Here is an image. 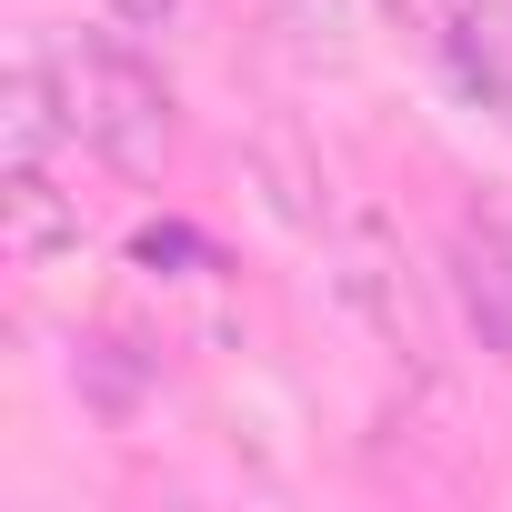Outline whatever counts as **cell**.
<instances>
[{
  "label": "cell",
  "mask_w": 512,
  "mask_h": 512,
  "mask_svg": "<svg viewBox=\"0 0 512 512\" xmlns=\"http://www.w3.org/2000/svg\"><path fill=\"white\" fill-rule=\"evenodd\" d=\"M51 71H61V111H71V141H81V151H101V161L131 171V181H151V171L171 161V141H181L171 81H161L131 41H61Z\"/></svg>",
  "instance_id": "cell-1"
},
{
  "label": "cell",
  "mask_w": 512,
  "mask_h": 512,
  "mask_svg": "<svg viewBox=\"0 0 512 512\" xmlns=\"http://www.w3.org/2000/svg\"><path fill=\"white\" fill-rule=\"evenodd\" d=\"M332 262H342V272H332V282H342V302H352L382 342H402V352H422V342H432V312H422V292H412V272H402V251H392V231H382V221H352Z\"/></svg>",
  "instance_id": "cell-2"
},
{
  "label": "cell",
  "mask_w": 512,
  "mask_h": 512,
  "mask_svg": "<svg viewBox=\"0 0 512 512\" xmlns=\"http://www.w3.org/2000/svg\"><path fill=\"white\" fill-rule=\"evenodd\" d=\"M452 302L492 362H512V221H462L452 231Z\"/></svg>",
  "instance_id": "cell-3"
},
{
  "label": "cell",
  "mask_w": 512,
  "mask_h": 512,
  "mask_svg": "<svg viewBox=\"0 0 512 512\" xmlns=\"http://www.w3.org/2000/svg\"><path fill=\"white\" fill-rule=\"evenodd\" d=\"M0 251H11L21 272L81 251V201H71L41 161H11V171H0Z\"/></svg>",
  "instance_id": "cell-4"
},
{
  "label": "cell",
  "mask_w": 512,
  "mask_h": 512,
  "mask_svg": "<svg viewBox=\"0 0 512 512\" xmlns=\"http://www.w3.org/2000/svg\"><path fill=\"white\" fill-rule=\"evenodd\" d=\"M61 131H71V111H61L51 41H21L11 51V81H0V171H11V161H51Z\"/></svg>",
  "instance_id": "cell-5"
},
{
  "label": "cell",
  "mask_w": 512,
  "mask_h": 512,
  "mask_svg": "<svg viewBox=\"0 0 512 512\" xmlns=\"http://www.w3.org/2000/svg\"><path fill=\"white\" fill-rule=\"evenodd\" d=\"M442 71L512 131V0H462V21L442 41Z\"/></svg>",
  "instance_id": "cell-6"
},
{
  "label": "cell",
  "mask_w": 512,
  "mask_h": 512,
  "mask_svg": "<svg viewBox=\"0 0 512 512\" xmlns=\"http://www.w3.org/2000/svg\"><path fill=\"white\" fill-rule=\"evenodd\" d=\"M382 11H392L422 51H442V41H452V21H462V0H382Z\"/></svg>",
  "instance_id": "cell-7"
},
{
  "label": "cell",
  "mask_w": 512,
  "mask_h": 512,
  "mask_svg": "<svg viewBox=\"0 0 512 512\" xmlns=\"http://www.w3.org/2000/svg\"><path fill=\"white\" fill-rule=\"evenodd\" d=\"M181 11H191V0H111V21H121V31H171Z\"/></svg>",
  "instance_id": "cell-8"
},
{
  "label": "cell",
  "mask_w": 512,
  "mask_h": 512,
  "mask_svg": "<svg viewBox=\"0 0 512 512\" xmlns=\"http://www.w3.org/2000/svg\"><path fill=\"white\" fill-rule=\"evenodd\" d=\"M292 11H312V21H322V31H332V21H342V11H352V0H292Z\"/></svg>",
  "instance_id": "cell-9"
}]
</instances>
